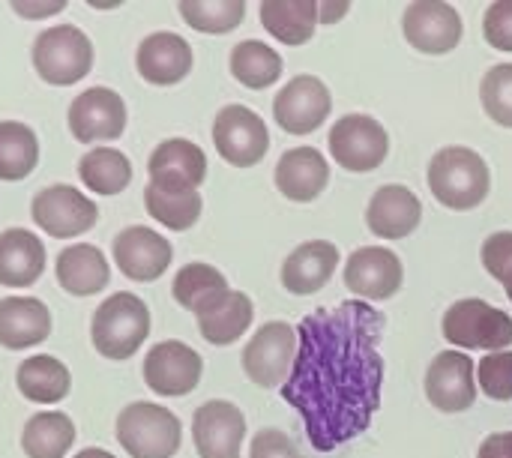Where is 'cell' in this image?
Here are the masks:
<instances>
[{
    "instance_id": "6da1fadb",
    "label": "cell",
    "mask_w": 512,
    "mask_h": 458,
    "mask_svg": "<svg viewBox=\"0 0 512 458\" xmlns=\"http://www.w3.org/2000/svg\"><path fill=\"white\" fill-rule=\"evenodd\" d=\"M387 315L363 300L315 309L297 327V357L282 399L303 417L318 453L360 438L381 408Z\"/></svg>"
},
{
    "instance_id": "7a4b0ae2",
    "label": "cell",
    "mask_w": 512,
    "mask_h": 458,
    "mask_svg": "<svg viewBox=\"0 0 512 458\" xmlns=\"http://www.w3.org/2000/svg\"><path fill=\"white\" fill-rule=\"evenodd\" d=\"M429 189L450 210H474L489 198L492 174L486 159L471 147H444L429 162Z\"/></svg>"
},
{
    "instance_id": "3957f363",
    "label": "cell",
    "mask_w": 512,
    "mask_h": 458,
    "mask_svg": "<svg viewBox=\"0 0 512 458\" xmlns=\"http://www.w3.org/2000/svg\"><path fill=\"white\" fill-rule=\"evenodd\" d=\"M150 336V309L141 297L120 291L102 300L90 321V342L105 360H129Z\"/></svg>"
},
{
    "instance_id": "277c9868",
    "label": "cell",
    "mask_w": 512,
    "mask_h": 458,
    "mask_svg": "<svg viewBox=\"0 0 512 458\" xmlns=\"http://www.w3.org/2000/svg\"><path fill=\"white\" fill-rule=\"evenodd\" d=\"M117 441L132 458H171L180 450L183 426L156 402H132L117 417Z\"/></svg>"
},
{
    "instance_id": "5b68a950",
    "label": "cell",
    "mask_w": 512,
    "mask_h": 458,
    "mask_svg": "<svg viewBox=\"0 0 512 458\" xmlns=\"http://www.w3.org/2000/svg\"><path fill=\"white\" fill-rule=\"evenodd\" d=\"M30 57L42 81L54 87H72L93 69V42L75 24H57L36 36Z\"/></svg>"
},
{
    "instance_id": "8992f818",
    "label": "cell",
    "mask_w": 512,
    "mask_h": 458,
    "mask_svg": "<svg viewBox=\"0 0 512 458\" xmlns=\"http://www.w3.org/2000/svg\"><path fill=\"white\" fill-rule=\"evenodd\" d=\"M444 339L465 351L498 354L512 345V318L504 309L489 306L486 300L468 297L447 309Z\"/></svg>"
},
{
    "instance_id": "52a82bcc",
    "label": "cell",
    "mask_w": 512,
    "mask_h": 458,
    "mask_svg": "<svg viewBox=\"0 0 512 458\" xmlns=\"http://www.w3.org/2000/svg\"><path fill=\"white\" fill-rule=\"evenodd\" d=\"M297 357V330L288 321H270L255 330L243 348V372L252 384L273 390L288 381Z\"/></svg>"
},
{
    "instance_id": "ba28073f",
    "label": "cell",
    "mask_w": 512,
    "mask_h": 458,
    "mask_svg": "<svg viewBox=\"0 0 512 458\" xmlns=\"http://www.w3.org/2000/svg\"><path fill=\"white\" fill-rule=\"evenodd\" d=\"M330 153L345 171L366 174L384 165L390 153V135L369 114H345L330 129Z\"/></svg>"
},
{
    "instance_id": "9c48e42d",
    "label": "cell",
    "mask_w": 512,
    "mask_h": 458,
    "mask_svg": "<svg viewBox=\"0 0 512 458\" xmlns=\"http://www.w3.org/2000/svg\"><path fill=\"white\" fill-rule=\"evenodd\" d=\"M30 216L48 237L69 240V237H78L96 225L99 207L84 192H78L66 183H54V186H45L33 195Z\"/></svg>"
},
{
    "instance_id": "30bf717a",
    "label": "cell",
    "mask_w": 512,
    "mask_h": 458,
    "mask_svg": "<svg viewBox=\"0 0 512 458\" xmlns=\"http://www.w3.org/2000/svg\"><path fill=\"white\" fill-rule=\"evenodd\" d=\"M216 153L234 168L258 165L270 150V132L261 114L246 105H225L213 120Z\"/></svg>"
},
{
    "instance_id": "8fae6325",
    "label": "cell",
    "mask_w": 512,
    "mask_h": 458,
    "mask_svg": "<svg viewBox=\"0 0 512 458\" xmlns=\"http://www.w3.org/2000/svg\"><path fill=\"white\" fill-rule=\"evenodd\" d=\"M204 372V360L186 342H156L144 357V384L165 399L189 396Z\"/></svg>"
},
{
    "instance_id": "7c38bea8",
    "label": "cell",
    "mask_w": 512,
    "mask_h": 458,
    "mask_svg": "<svg viewBox=\"0 0 512 458\" xmlns=\"http://www.w3.org/2000/svg\"><path fill=\"white\" fill-rule=\"evenodd\" d=\"M333 111L330 87L315 75H297L291 78L273 99V117L288 135H309Z\"/></svg>"
},
{
    "instance_id": "4fadbf2b",
    "label": "cell",
    "mask_w": 512,
    "mask_h": 458,
    "mask_svg": "<svg viewBox=\"0 0 512 458\" xmlns=\"http://www.w3.org/2000/svg\"><path fill=\"white\" fill-rule=\"evenodd\" d=\"M69 132L81 144L114 141L126 129V102L111 87H90L69 105Z\"/></svg>"
},
{
    "instance_id": "5bb4252c",
    "label": "cell",
    "mask_w": 512,
    "mask_h": 458,
    "mask_svg": "<svg viewBox=\"0 0 512 458\" xmlns=\"http://www.w3.org/2000/svg\"><path fill=\"white\" fill-rule=\"evenodd\" d=\"M147 174H150V186H156L159 192H171V195L198 192V186L207 177V156L198 144L186 138H168L150 153Z\"/></svg>"
},
{
    "instance_id": "9a60e30c",
    "label": "cell",
    "mask_w": 512,
    "mask_h": 458,
    "mask_svg": "<svg viewBox=\"0 0 512 458\" xmlns=\"http://www.w3.org/2000/svg\"><path fill=\"white\" fill-rule=\"evenodd\" d=\"M246 417L234 402H204L192 417V441L201 458H240Z\"/></svg>"
},
{
    "instance_id": "2e32d148",
    "label": "cell",
    "mask_w": 512,
    "mask_h": 458,
    "mask_svg": "<svg viewBox=\"0 0 512 458\" xmlns=\"http://www.w3.org/2000/svg\"><path fill=\"white\" fill-rule=\"evenodd\" d=\"M405 39L420 54H447L462 42V15L444 0H417L402 18Z\"/></svg>"
},
{
    "instance_id": "e0dca14e",
    "label": "cell",
    "mask_w": 512,
    "mask_h": 458,
    "mask_svg": "<svg viewBox=\"0 0 512 458\" xmlns=\"http://www.w3.org/2000/svg\"><path fill=\"white\" fill-rule=\"evenodd\" d=\"M405 279L402 258L384 246H363L348 255L345 264V288L366 300H390L399 294Z\"/></svg>"
},
{
    "instance_id": "ac0fdd59",
    "label": "cell",
    "mask_w": 512,
    "mask_h": 458,
    "mask_svg": "<svg viewBox=\"0 0 512 458\" xmlns=\"http://www.w3.org/2000/svg\"><path fill=\"white\" fill-rule=\"evenodd\" d=\"M114 261L120 273L132 282H156L174 258L171 243L147 228V225H129L114 237Z\"/></svg>"
},
{
    "instance_id": "d6986e66",
    "label": "cell",
    "mask_w": 512,
    "mask_h": 458,
    "mask_svg": "<svg viewBox=\"0 0 512 458\" xmlns=\"http://www.w3.org/2000/svg\"><path fill=\"white\" fill-rule=\"evenodd\" d=\"M477 363L462 351H444L426 372V396L444 414H462L477 402Z\"/></svg>"
},
{
    "instance_id": "ffe728a7",
    "label": "cell",
    "mask_w": 512,
    "mask_h": 458,
    "mask_svg": "<svg viewBox=\"0 0 512 458\" xmlns=\"http://www.w3.org/2000/svg\"><path fill=\"white\" fill-rule=\"evenodd\" d=\"M192 63H195L192 45L180 33H171V30H156L144 36L135 54L138 75L156 87H171L183 81L192 72Z\"/></svg>"
},
{
    "instance_id": "44dd1931",
    "label": "cell",
    "mask_w": 512,
    "mask_h": 458,
    "mask_svg": "<svg viewBox=\"0 0 512 458\" xmlns=\"http://www.w3.org/2000/svg\"><path fill=\"white\" fill-rule=\"evenodd\" d=\"M420 219H423V204L402 183L381 186L372 195L369 207H366V225L381 240H405V237H411L420 228Z\"/></svg>"
},
{
    "instance_id": "7402d4cb",
    "label": "cell",
    "mask_w": 512,
    "mask_h": 458,
    "mask_svg": "<svg viewBox=\"0 0 512 458\" xmlns=\"http://www.w3.org/2000/svg\"><path fill=\"white\" fill-rule=\"evenodd\" d=\"M330 183V165L315 147L285 150L276 162V189L297 204L315 201Z\"/></svg>"
},
{
    "instance_id": "603a6c76",
    "label": "cell",
    "mask_w": 512,
    "mask_h": 458,
    "mask_svg": "<svg viewBox=\"0 0 512 458\" xmlns=\"http://www.w3.org/2000/svg\"><path fill=\"white\" fill-rule=\"evenodd\" d=\"M339 267V246L330 240H309L297 246L282 264V285L288 294L309 297L318 294Z\"/></svg>"
},
{
    "instance_id": "cb8c5ba5",
    "label": "cell",
    "mask_w": 512,
    "mask_h": 458,
    "mask_svg": "<svg viewBox=\"0 0 512 458\" xmlns=\"http://www.w3.org/2000/svg\"><path fill=\"white\" fill-rule=\"evenodd\" d=\"M51 336V312L36 297H3L0 300V345L24 351Z\"/></svg>"
},
{
    "instance_id": "d4e9b609",
    "label": "cell",
    "mask_w": 512,
    "mask_h": 458,
    "mask_svg": "<svg viewBox=\"0 0 512 458\" xmlns=\"http://www.w3.org/2000/svg\"><path fill=\"white\" fill-rule=\"evenodd\" d=\"M54 273H57L60 288L72 297H93L111 282L108 258L102 255L99 246H90V243L66 246L57 255Z\"/></svg>"
},
{
    "instance_id": "484cf974",
    "label": "cell",
    "mask_w": 512,
    "mask_h": 458,
    "mask_svg": "<svg viewBox=\"0 0 512 458\" xmlns=\"http://www.w3.org/2000/svg\"><path fill=\"white\" fill-rule=\"evenodd\" d=\"M45 270V246L27 228H9L0 234V285L30 288Z\"/></svg>"
},
{
    "instance_id": "4316f807",
    "label": "cell",
    "mask_w": 512,
    "mask_h": 458,
    "mask_svg": "<svg viewBox=\"0 0 512 458\" xmlns=\"http://www.w3.org/2000/svg\"><path fill=\"white\" fill-rule=\"evenodd\" d=\"M198 318V330L210 345H234L255 318V306L243 291H228L219 300H213L210 306H204L201 312H195Z\"/></svg>"
},
{
    "instance_id": "83f0119b",
    "label": "cell",
    "mask_w": 512,
    "mask_h": 458,
    "mask_svg": "<svg viewBox=\"0 0 512 458\" xmlns=\"http://www.w3.org/2000/svg\"><path fill=\"white\" fill-rule=\"evenodd\" d=\"M15 387L33 405H57V402H63L69 396L72 375H69V369L57 357L36 354V357H27L18 366Z\"/></svg>"
},
{
    "instance_id": "f1b7e54d",
    "label": "cell",
    "mask_w": 512,
    "mask_h": 458,
    "mask_svg": "<svg viewBox=\"0 0 512 458\" xmlns=\"http://www.w3.org/2000/svg\"><path fill=\"white\" fill-rule=\"evenodd\" d=\"M261 24L273 39L285 45H306L315 36L318 3L315 0H264Z\"/></svg>"
},
{
    "instance_id": "f546056e",
    "label": "cell",
    "mask_w": 512,
    "mask_h": 458,
    "mask_svg": "<svg viewBox=\"0 0 512 458\" xmlns=\"http://www.w3.org/2000/svg\"><path fill=\"white\" fill-rule=\"evenodd\" d=\"M75 444V423L63 411L33 414L21 432V450L27 458H63Z\"/></svg>"
},
{
    "instance_id": "4dcf8cb0",
    "label": "cell",
    "mask_w": 512,
    "mask_h": 458,
    "mask_svg": "<svg viewBox=\"0 0 512 458\" xmlns=\"http://www.w3.org/2000/svg\"><path fill=\"white\" fill-rule=\"evenodd\" d=\"M78 177L96 195H120L132 183V162L120 150L96 147L81 156Z\"/></svg>"
},
{
    "instance_id": "1f68e13d",
    "label": "cell",
    "mask_w": 512,
    "mask_h": 458,
    "mask_svg": "<svg viewBox=\"0 0 512 458\" xmlns=\"http://www.w3.org/2000/svg\"><path fill=\"white\" fill-rule=\"evenodd\" d=\"M39 165L36 132L18 120H0V180L15 183L33 174Z\"/></svg>"
},
{
    "instance_id": "d6a6232c",
    "label": "cell",
    "mask_w": 512,
    "mask_h": 458,
    "mask_svg": "<svg viewBox=\"0 0 512 458\" xmlns=\"http://www.w3.org/2000/svg\"><path fill=\"white\" fill-rule=\"evenodd\" d=\"M228 291H231L228 279L213 264H204V261H192L183 270H177L174 285H171L174 300L189 312H201L204 306H210Z\"/></svg>"
},
{
    "instance_id": "836d02e7",
    "label": "cell",
    "mask_w": 512,
    "mask_h": 458,
    "mask_svg": "<svg viewBox=\"0 0 512 458\" xmlns=\"http://www.w3.org/2000/svg\"><path fill=\"white\" fill-rule=\"evenodd\" d=\"M231 75L249 90H264L279 81L282 57L258 39L237 42L231 48Z\"/></svg>"
},
{
    "instance_id": "e575fe53",
    "label": "cell",
    "mask_w": 512,
    "mask_h": 458,
    "mask_svg": "<svg viewBox=\"0 0 512 458\" xmlns=\"http://www.w3.org/2000/svg\"><path fill=\"white\" fill-rule=\"evenodd\" d=\"M180 18L201 33H231L246 18L243 0H180Z\"/></svg>"
},
{
    "instance_id": "d590c367",
    "label": "cell",
    "mask_w": 512,
    "mask_h": 458,
    "mask_svg": "<svg viewBox=\"0 0 512 458\" xmlns=\"http://www.w3.org/2000/svg\"><path fill=\"white\" fill-rule=\"evenodd\" d=\"M144 207L147 213L165 225L168 231H189L198 219H201V195L198 192H186V195H171V192H159L156 186L147 183L144 189Z\"/></svg>"
},
{
    "instance_id": "8d00e7d4",
    "label": "cell",
    "mask_w": 512,
    "mask_h": 458,
    "mask_svg": "<svg viewBox=\"0 0 512 458\" xmlns=\"http://www.w3.org/2000/svg\"><path fill=\"white\" fill-rule=\"evenodd\" d=\"M480 102L492 123L512 129V63H498L480 84Z\"/></svg>"
},
{
    "instance_id": "74e56055",
    "label": "cell",
    "mask_w": 512,
    "mask_h": 458,
    "mask_svg": "<svg viewBox=\"0 0 512 458\" xmlns=\"http://www.w3.org/2000/svg\"><path fill=\"white\" fill-rule=\"evenodd\" d=\"M477 381L480 390L495 399V402H510L512 399V351L486 354L477 363Z\"/></svg>"
},
{
    "instance_id": "f35d334b",
    "label": "cell",
    "mask_w": 512,
    "mask_h": 458,
    "mask_svg": "<svg viewBox=\"0 0 512 458\" xmlns=\"http://www.w3.org/2000/svg\"><path fill=\"white\" fill-rule=\"evenodd\" d=\"M483 267L489 276H495L512 300V231H498L486 237L483 243Z\"/></svg>"
},
{
    "instance_id": "ab89813d",
    "label": "cell",
    "mask_w": 512,
    "mask_h": 458,
    "mask_svg": "<svg viewBox=\"0 0 512 458\" xmlns=\"http://www.w3.org/2000/svg\"><path fill=\"white\" fill-rule=\"evenodd\" d=\"M483 36L492 48L512 51V0H498L483 15Z\"/></svg>"
},
{
    "instance_id": "60d3db41",
    "label": "cell",
    "mask_w": 512,
    "mask_h": 458,
    "mask_svg": "<svg viewBox=\"0 0 512 458\" xmlns=\"http://www.w3.org/2000/svg\"><path fill=\"white\" fill-rule=\"evenodd\" d=\"M249 458H303L297 444L279 432V429H261L255 438H252V447H249Z\"/></svg>"
},
{
    "instance_id": "b9f144b4",
    "label": "cell",
    "mask_w": 512,
    "mask_h": 458,
    "mask_svg": "<svg viewBox=\"0 0 512 458\" xmlns=\"http://www.w3.org/2000/svg\"><path fill=\"white\" fill-rule=\"evenodd\" d=\"M15 9V15L21 18H51V15H60L69 3L66 0H39V3H24V0H15L9 3Z\"/></svg>"
},
{
    "instance_id": "7bdbcfd3",
    "label": "cell",
    "mask_w": 512,
    "mask_h": 458,
    "mask_svg": "<svg viewBox=\"0 0 512 458\" xmlns=\"http://www.w3.org/2000/svg\"><path fill=\"white\" fill-rule=\"evenodd\" d=\"M477 458H512V432L489 435V438L480 444Z\"/></svg>"
},
{
    "instance_id": "ee69618b",
    "label": "cell",
    "mask_w": 512,
    "mask_h": 458,
    "mask_svg": "<svg viewBox=\"0 0 512 458\" xmlns=\"http://www.w3.org/2000/svg\"><path fill=\"white\" fill-rule=\"evenodd\" d=\"M348 9H351V3H345V0H339V3H318V21L333 24L342 15H348Z\"/></svg>"
},
{
    "instance_id": "f6af8a7d",
    "label": "cell",
    "mask_w": 512,
    "mask_h": 458,
    "mask_svg": "<svg viewBox=\"0 0 512 458\" xmlns=\"http://www.w3.org/2000/svg\"><path fill=\"white\" fill-rule=\"evenodd\" d=\"M72 458H117L114 453H108V450H102V447H87V450H81L78 456Z\"/></svg>"
}]
</instances>
